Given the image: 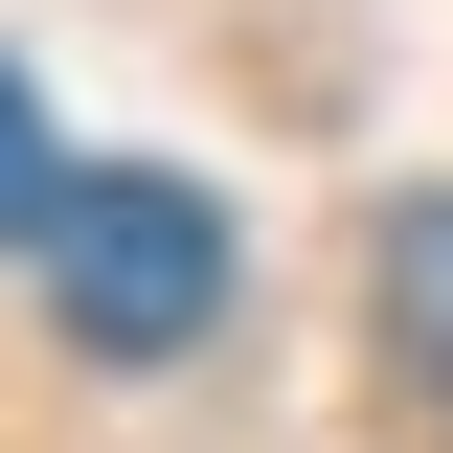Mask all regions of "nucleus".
Here are the masks:
<instances>
[{
    "label": "nucleus",
    "instance_id": "nucleus-1",
    "mask_svg": "<svg viewBox=\"0 0 453 453\" xmlns=\"http://www.w3.org/2000/svg\"><path fill=\"white\" fill-rule=\"evenodd\" d=\"M46 273H68V340H91V363H181V340L226 318V204L159 181V159H113V181H68Z\"/></svg>",
    "mask_w": 453,
    "mask_h": 453
},
{
    "label": "nucleus",
    "instance_id": "nucleus-3",
    "mask_svg": "<svg viewBox=\"0 0 453 453\" xmlns=\"http://www.w3.org/2000/svg\"><path fill=\"white\" fill-rule=\"evenodd\" d=\"M23 226H68V159H46V113H23V68H0V250Z\"/></svg>",
    "mask_w": 453,
    "mask_h": 453
},
{
    "label": "nucleus",
    "instance_id": "nucleus-2",
    "mask_svg": "<svg viewBox=\"0 0 453 453\" xmlns=\"http://www.w3.org/2000/svg\"><path fill=\"white\" fill-rule=\"evenodd\" d=\"M386 340H408V363L453 386V181H431V204L386 226Z\"/></svg>",
    "mask_w": 453,
    "mask_h": 453
}]
</instances>
